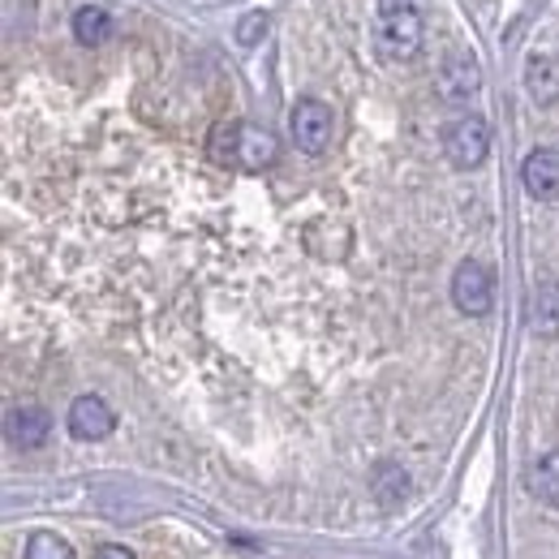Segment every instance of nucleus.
<instances>
[{
  "label": "nucleus",
  "instance_id": "f257e3e1",
  "mask_svg": "<svg viewBox=\"0 0 559 559\" xmlns=\"http://www.w3.org/2000/svg\"><path fill=\"white\" fill-rule=\"evenodd\" d=\"M207 155L219 168L263 173L280 159V139L254 121H215V130L207 134Z\"/></svg>",
  "mask_w": 559,
  "mask_h": 559
},
{
  "label": "nucleus",
  "instance_id": "f03ea898",
  "mask_svg": "<svg viewBox=\"0 0 559 559\" xmlns=\"http://www.w3.org/2000/svg\"><path fill=\"white\" fill-rule=\"evenodd\" d=\"M421 0H374V52L388 66H409L421 52Z\"/></svg>",
  "mask_w": 559,
  "mask_h": 559
},
{
  "label": "nucleus",
  "instance_id": "7ed1b4c3",
  "mask_svg": "<svg viewBox=\"0 0 559 559\" xmlns=\"http://www.w3.org/2000/svg\"><path fill=\"white\" fill-rule=\"evenodd\" d=\"M336 134V112L332 104L314 99V95H301L293 108H288V139L301 155H323L332 146Z\"/></svg>",
  "mask_w": 559,
  "mask_h": 559
},
{
  "label": "nucleus",
  "instance_id": "20e7f679",
  "mask_svg": "<svg viewBox=\"0 0 559 559\" xmlns=\"http://www.w3.org/2000/svg\"><path fill=\"white\" fill-rule=\"evenodd\" d=\"M443 155L452 168H478L483 159L490 155V126L483 117H452L443 126Z\"/></svg>",
  "mask_w": 559,
  "mask_h": 559
},
{
  "label": "nucleus",
  "instance_id": "39448f33",
  "mask_svg": "<svg viewBox=\"0 0 559 559\" xmlns=\"http://www.w3.org/2000/svg\"><path fill=\"white\" fill-rule=\"evenodd\" d=\"M452 306L469 319H483L495 306V276H490L487 263L478 259H461L456 272H452Z\"/></svg>",
  "mask_w": 559,
  "mask_h": 559
},
{
  "label": "nucleus",
  "instance_id": "423d86ee",
  "mask_svg": "<svg viewBox=\"0 0 559 559\" xmlns=\"http://www.w3.org/2000/svg\"><path fill=\"white\" fill-rule=\"evenodd\" d=\"M483 91V66L469 48H448L439 61V95L448 104H469Z\"/></svg>",
  "mask_w": 559,
  "mask_h": 559
},
{
  "label": "nucleus",
  "instance_id": "0eeeda50",
  "mask_svg": "<svg viewBox=\"0 0 559 559\" xmlns=\"http://www.w3.org/2000/svg\"><path fill=\"white\" fill-rule=\"evenodd\" d=\"M112 430H117V414H112V405L104 396L86 392V396H78L70 405V435L78 443H99Z\"/></svg>",
  "mask_w": 559,
  "mask_h": 559
},
{
  "label": "nucleus",
  "instance_id": "6e6552de",
  "mask_svg": "<svg viewBox=\"0 0 559 559\" xmlns=\"http://www.w3.org/2000/svg\"><path fill=\"white\" fill-rule=\"evenodd\" d=\"M4 439L22 452H35L52 439V414L44 405H13L4 414Z\"/></svg>",
  "mask_w": 559,
  "mask_h": 559
},
{
  "label": "nucleus",
  "instance_id": "1a4fd4ad",
  "mask_svg": "<svg viewBox=\"0 0 559 559\" xmlns=\"http://www.w3.org/2000/svg\"><path fill=\"white\" fill-rule=\"evenodd\" d=\"M521 181H525L530 199H538V203H556L559 199V151H551V146L530 151L525 164H521Z\"/></svg>",
  "mask_w": 559,
  "mask_h": 559
},
{
  "label": "nucleus",
  "instance_id": "9d476101",
  "mask_svg": "<svg viewBox=\"0 0 559 559\" xmlns=\"http://www.w3.org/2000/svg\"><path fill=\"white\" fill-rule=\"evenodd\" d=\"M521 82H525V95H530L538 108L559 104V57H551V52L530 57V61H525V73H521Z\"/></svg>",
  "mask_w": 559,
  "mask_h": 559
},
{
  "label": "nucleus",
  "instance_id": "9b49d317",
  "mask_svg": "<svg viewBox=\"0 0 559 559\" xmlns=\"http://www.w3.org/2000/svg\"><path fill=\"white\" fill-rule=\"evenodd\" d=\"M530 328L534 336H559V280H538L530 293Z\"/></svg>",
  "mask_w": 559,
  "mask_h": 559
},
{
  "label": "nucleus",
  "instance_id": "f8f14e48",
  "mask_svg": "<svg viewBox=\"0 0 559 559\" xmlns=\"http://www.w3.org/2000/svg\"><path fill=\"white\" fill-rule=\"evenodd\" d=\"M108 35H112V13H108V9L82 4V9L73 13V39H78L82 48H104Z\"/></svg>",
  "mask_w": 559,
  "mask_h": 559
},
{
  "label": "nucleus",
  "instance_id": "ddd939ff",
  "mask_svg": "<svg viewBox=\"0 0 559 559\" xmlns=\"http://www.w3.org/2000/svg\"><path fill=\"white\" fill-rule=\"evenodd\" d=\"M530 495H534L543 508H559V448L543 452V456L530 465Z\"/></svg>",
  "mask_w": 559,
  "mask_h": 559
},
{
  "label": "nucleus",
  "instance_id": "4468645a",
  "mask_svg": "<svg viewBox=\"0 0 559 559\" xmlns=\"http://www.w3.org/2000/svg\"><path fill=\"white\" fill-rule=\"evenodd\" d=\"M370 490H374L379 508H401V499L409 495V474L401 465H379L370 478Z\"/></svg>",
  "mask_w": 559,
  "mask_h": 559
},
{
  "label": "nucleus",
  "instance_id": "2eb2a0df",
  "mask_svg": "<svg viewBox=\"0 0 559 559\" xmlns=\"http://www.w3.org/2000/svg\"><path fill=\"white\" fill-rule=\"evenodd\" d=\"M267 35H272V13H267V9H250V13H241L237 26H233L237 48H263Z\"/></svg>",
  "mask_w": 559,
  "mask_h": 559
},
{
  "label": "nucleus",
  "instance_id": "dca6fc26",
  "mask_svg": "<svg viewBox=\"0 0 559 559\" xmlns=\"http://www.w3.org/2000/svg\"><path fill=\"white\" fill-rule=\"evenodd\" d=\"M22 559H78V556H73L70 538H61L52 530H35L26 538V547H22Z\"/></svg>",
  "mask_w": 559,
  "mask_h": 559
},
{
  "label": "nucleus",
  "instance_id": "f3484780",
  "mask_svg": "<svg viewBox=\"0 0 559 559\" xmlns=\"http://www.w3.org/2000/svg\"><path fill=\"white\" fill-rule=\"evenodd\" d=\"M91 559H134V551L121 547V543H104V547H95V556Z\"/></svg>",
  "mask_w": 559,
  "mask_h": 559
}]
</instances>
